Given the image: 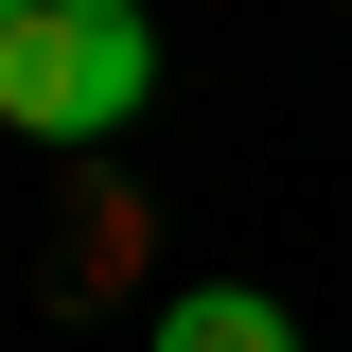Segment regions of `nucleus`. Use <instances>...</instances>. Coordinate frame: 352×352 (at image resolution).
I'll use <instances>...</instances> for the list:
<instances>
[{
  "label": "nucleus",
  "mask_w": 352,
  "mask_h": 352,
  "mask_svg": "<svg viewBox=\"0 0 352 352\" xmlns=\"http://www.w3.org/2000/svg\"><path fill=\"white\" fill-rule=\"evenodd\" d=\"M159 352H300V317L264 282H194V300H159Z\"/></svg>",
  "instance_id": "nucleus-2"
},
{
  "label": "nucleus",
  "mask_w": 352,
  "mask_h": 352,
  "mask_svg": "<svg viewBox=\"0 0 352 352\" xmlns=\"http://www.w3.org/2000/svg\"><path fill=\"white\" fill-rule=\"evenodd\" d=\"M159 88V18L141 0H0V124L18 141H106Z\"/></svg>",
  "instance_id": "nucleus-1"
}]
</instances>
